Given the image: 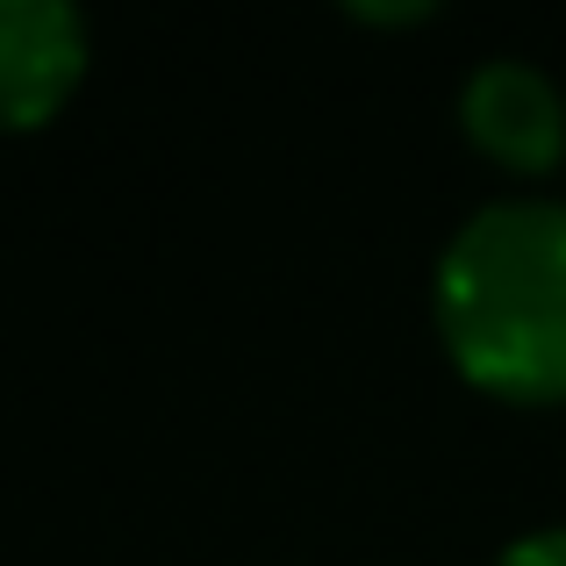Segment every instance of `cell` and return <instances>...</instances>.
Returning a JSON list of instances; mask_svg holds the SVG:
<instances>
[{"label":"cell","instance_id":"obj_3","mask_svg":"<svg viewBox=\"0 0 566 566\" xmlns=\"http://www.w3.org/2000/svg\"><path fill=\"white\" fill-rule=\"evenodd\" d=\"M86 65V22L65 0H0V123H43Z\"/></svg>","mask_w":566,"mask_h":566},{"label":"cell","instance_id":"obj_4","mask_svg":"<svg viewBox=\"0 0 566 566\" xmlns=\"http://www.w3.org/2000/svg\"><path fill=\"white\" fill-rule=\"evenodd\" d=\"M495 566H566V524H545V531H524L516 545H502Z\"/></svg>","mask_w":566,"mask_h":566},{"label":"cell","instance_id":"obj_1","mask_svg":"<svg viewBox=\"0 0 566 566\" xmlns=\"http://www.w3.org/2000/svg\"><path fill=\"white\" fill-rule=\"evenodd\" d=\"M438 331L495 395H566V201L510 193L459 222L438 259Z\"/></svg>","mask_w":566,"mask_h":566},{"label":"cell","instance_id":"obj_2","mask_svg":"<svg viewBox=\"0 0 566 566\" xmlns=\"http://www.w3.org/2000/svg\"><path fill=\"white\" fill-rule=\"evenodd\" d=\"M459 115L481 137V151H495L502 166H553L566 151V101L553 72H538L531 57H481L459 86Z\"/></svg>","mask_w":566,"mask_h":566}]
</instances>
